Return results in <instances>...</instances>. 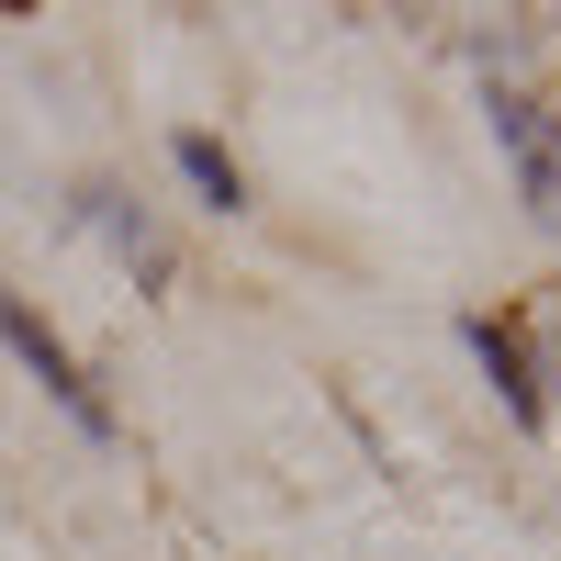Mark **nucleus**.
<instances>
[{
    "label": "nucleus",
    "instance_id": "obj_1",
    "mask_svg": "<svg viewBox=\"0 0 561 561\" xmlns=\"http://www.w3.org/2000/svg\"><path fill=\"white\" fill-rule=\"evenodd\" d=\"M494 135H505V158H517V180H528V214L561 225V113L528 102V90H494Z\"/></svg>",
    "mask_w": 561,
    "mask_h": 561
},
{
    "label": "nucleus",
    "instance_id": "obj_2",
    "mask_svg": "<svg viewBox=\"0 0 561 561\" xmlns=\"http://www.w3.org/2000/svg\"><path fill=\"white\" fill-rule=\"evenodd\" d=\"M0 337H12V359H23L34 382H45V393H57V404L79 415V438H113V404L79 382V359H68L57 337H45V314H34V304H12V293H0Z\"/></svg>",
    "mask_w": 561,
    "mask_h": 561
},
{
    "label": "nucleus",
    "instance_id": "obj_3",
    "mask_svg": "<svg viewBox=\"0 0 561 561\" xmlns=\"http://www.w3.org/2000/svg\"><path fill=\"white\" fill-rule=\"evenodd\" d=\"M472 348H483V370H494L505 415H517V427H539V382H528V348H517V325H472Z\"/></svg>",
    "mask_w": 561,
    "mask_h": 561
},
{
    "label": "nucleus",
    "instance_id": "obj_4",
    "mask_svg": "<svg viewBox=\"0 0 561 561\" xmlns=\"http://www.w3.org/2000/svg\"><path fill=\"white\" fill-rule=\"evenodd\" d=\"M90 225H102V237H113V248H124L135 270H147V280H169V237H158V225L135 214L124 192H90Z\"/></svg>",
    "mask_w": 561,
    "mask_h": 561
},
{
    "label": "nucleus",
    "instance_id": "obj_5",
    "mask_svg": "<svg viewBox=\"0 0 561 561\" xmlns=\"http://www.w3.org/2000/svg\"><path fill=\"white\" fill-rule=\"evenodd\" d=\"M180 169H192V192H203L214 214H237V203H248V180H237V158H225L214 135H180Z\"/></svg>",
    "mask_w": 561,
    "mask_h": 561
}]
</instances>
